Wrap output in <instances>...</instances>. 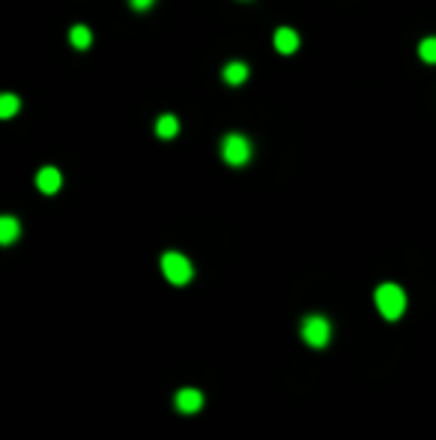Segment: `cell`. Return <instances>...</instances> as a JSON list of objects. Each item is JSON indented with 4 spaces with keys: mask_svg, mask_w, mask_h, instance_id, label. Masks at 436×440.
<instances>
[{
    "mask_svg": "<svg viewBox=\"0 0 436 440\" xmlns=\"http://www.w3.org/2000/svg\"><path fill=\"white\" fill-rule=\"evenodd\" d=\"M374 300H377V309L386 321H397L406 312V294L397 285H379Z\"/></svg>",
    "mask_w": 436,
    "mask_h": 440,
    "instance_id": "cell-1",
    "label": "cell"
},
{
    "mask_svg": "<svg viewBox=\"0 0 436 440\" xmlns=\"http://www.w3.org/2000/svg\"><path fill=\"white\" fill-rule=\"evenodd\" d=\"M161 273H165L170 285H186V282H192L195 269H192V260L186 255H179V251H165V255H161Z\"/></svg>",
    "mask_w": 436,
    "mask_h": 440,
    "instance_id": "cell-2",
    "label": "cell"
},
{
    "mask_svg": "<svg viewBox=\"0 0 436 440\" xmlns=\"http://www.w3.org/2000/svg\"><path fill=\"white\" fill-rule=\"evenodd\" d=\"M221 159L227 162V165H233V168H239L245 165V162L251 159V144L245 135H227V138L221 141Z\"/></svg>",
    "mask_w": 436,
    "mask_h": 440,
    "instance_id": "cell-3",
    "label": "cell"
},
{
    "mask_svg": "<svg viewBox=\"0 0 436 440\" xmlns=\"http://www.w3.org/2000/svg\"><path fill=\"white\" fill-rule=\"evenodd\" d=\"M302 338H305L311 347H326V345H329V338H332L329 321H326L323 314H311V318H305V323H302Z\"/></svg>",
    "mask_w": 436,
    "mask_h": 440,
    "instance_id": "cell-4",
    "label": "cell"
},
{
    "mask_svg": "<svg viewBox=\"0 0 436 440\" xmlns=\"http://www.w3.org/2000/svg\"><path fill=\"white\" fill-rule=\"evenodd\" d=\"M204 408V395L197 390H179L177 392V410L179 413H195Z\"/></svg>",
    "mask_w": 436,
    "mask_h": 440,
    "instance_id": "cell-5",
    "label": "cell"
},
{
    "mask_svg": "<svg viewBox=\"0 0 436 440\" xmlns=\"http://www.w3.org/2000/svg\"><path fill=\"white\" fill-rule=\"evenodd\" d=\"M60 171L57 168H42L39 171V177H36V186H39V192H45V195H54L60 189Z\"/></svg>",
    "mask_w": 436,
    "mask_h": 440,
    "instance_id": "cell-6",
    "label": "cell"
},
{
    "mask_svg": "<svg viewBox=\"0 0 436 440\" xmlns=\"http://www.w3.org/2000/svg\"><path fill=\"white\" fill-rule=\"evenodd\" d=\"M275 48L281 54H293L299 48V33L290 30V27H281V30L275 33Z\"/></svg>",
    "mask_w": 436,
    "mask_h": 440,
    "instance_id": "cell-7",
    "label": "cell"
},
{
    "mask_svg": "<svg viewBox=\"0 0 436 440\" xmlns=\"http://www.w3.org/2000/svg\"><path fill=\"white\" fill-rule=\"evenodd\" d=\"M18 233H21V224H18V219H12V216H3V219H0V242L9 246V242L18 240Z\"/></svg>",
    "mask_w": 436,
    "mask_h": 440,
    "instance_id": "cell-8",
    "label": "cell"
},
{
    "mask_svg": "<svg viewBox=\"0 0 436 440\" xmlns=\"http://www.w3.org/2000/svg\"><path fill=\"white\" fill-rule=\"evenodd\" d=\"M221 75H224L227 84H242V81L248 78V66H245V63H227Z\"/></svg>",
    "mask_w": 436,
    "mask_h": 440,
    "instance_id": "cell-9",
    "label": "cell"
},
{
    "mask_svg": "<svg viewBox=\"0 0 436 440\" xmlns=\"http://www.w3.org/2000/svg\"><path fill=\"white\" fill-rule=\"evenodd\" d=\"M69 42L75 45V48H90V42H93V33H90V27H84V24H75L72 27V33H69Z\"/></svg>",
    "mask_w": 436,
    "mask_h": 440,
    "instance_id": "cell-10",
    "label": "cell"
},
{
    "mask_svg": "<svg viewBox=\"0 0 436 440\" xmlns=\"http://www.w3.org/2000/svg\"><path fill=\"white\" fill-rule=\"evenodd\" d=\"M156 132H159V138H174V135L179 132V123H177V117H174V114H165V117H159V123H156Z\"/></svg>",
    "mask_w": 436,
    "mask_h": 440,
    "instance_id": "cell-11",
    "label": "cell"
},
{
    "mask_svg": "<svg viewBox=\"0 0 436 440\" xmlns=\"http://www.w3.org/2000/svg\"><path fill=\"white\" fill-rule=\"evenodd\" d=\"M419 54L424 63H436V36H430V39H424L419 45Z\"/></svg>",
    "mask_w": 436,
    "mask_h": 440,
    "instance_id": "cell-12",
    "label": "cell"
},
{
    "mask_svg": "<svg viewBox=\"0 0 436 440\" xmlns=\"http://www.w3.org/2000/svg\"><path fill=\"white\" fill-rule=\"evenodd\" d=\"M15 111H18V96H12V93L0 96V117H12Z\"/></svg>",
    "mask_w": 436,
    "mask_h": 440,
    "instance_id": "cell-13",
    "label": "cell"
},
{
    "mask_svg": "<svg viewBox=\"0 0 436 440\" xmlns=\"http://www.w3.org/2000/svg\"><path fill=\"white\" fill-rule=\"evenodd\" d=\"M132 6H135V9H150L152 0H132Z\"/></svg>",
    "mask_w": 436,
    "mask_h": 440,
    "instance_id": "cell-14",
    "label": "cell"
}]
</instances>
